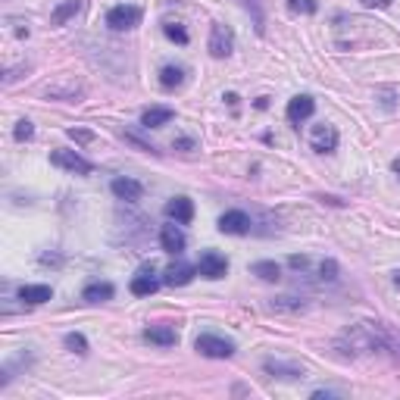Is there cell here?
<instances>
[{
    "label": "cell",
    "instance_id": "cell-1",
    "mask_svg": "<svg viewBox=\"0 0 400 400\" xmlns=\"http://www.w3.org/2000/svg\"><path fill=\"white\" fill-rule=\"evenodd\" d=\"M338 350L341 357H359V353H378V350H394V341L385 331L382 322H357L338 338Z\"/></svg>",
    "mask_w": 400,
    "mask_h": 400
},
{
    "label": "cell",
    "instance_id": "cell-2",
    "mask_svg": "<svg viewBox=\"0 0 400 400\" xmlns=\"http://www.w3.org/2000/svg\"><path fill=\"white\" fill-rule=\"evenodd\" d=\"M231 50H235V31H231L229 25H222V22H213V29H210V57L225 59V57H231Z\"/></svg>",
    "mask_w": 400,
    "mask_h": 400
},
{
    "label": "cell",
    "instance_id": "cell-3",
    "mask_svg": "<svg viewBox=\"0 0 400 400\" xmlns=\"http://www.w3.org/2000/svg\"><path fill=\"white\" fill-rule=\"evenodd\" d=\"M194 350L200 357H210V359H229L231 353H235V344L219 335H200L194 341Z\"/></svg>",
    "mask_w": 400,
    "mask_h": 400
},
{
    "label": "cell",
    "instance_id": "cell-4",
    "mask_svg": "<svg viewBox=\"0 0 400 400\" xmlns=\"http://www.w3.org/2000/svg\"><path fill=\"white\" fill-rule=\"evenodd\" d=\"M50 163L59 166V169H66V172H76V176H91V172H94V166L76 150H53Z\"/></svg>",
    "mask_w": 400,
    "mask_h": 400
},
{
    "label": "cell",
    "instance_id": "cell-5",
    "mask_svg": "<svg viewBox=\"0 0 400 400\" xmlns=\"http://www.w3.org/2000/svg\"><path fill=\"white\" fill-rule=\"evenodd\" d=\"M141 22V10L138 6H113L110 13H106V25H110L113 31H129L135 29V25Z\"/></svg>",
    "mask_w": 400,
    "mask_h": 400
},
{
    "label": "cell",
    "instance_id": "cell-6",
    "mask_svg": "<svg viewBox=\"0 0 400 400\" xmlns=\"http://www.w3.org/2000/svg\"><path fill=\"white\" fill-rule=\"evenodd\" d=\"M197 272L203 278H210V282H216V278H222L225 272H229V259H225L222 253H216V250H203V253H200Z\"/></svg>",
    "mask_w": 400,
    "mask_h": 400
},
{
    "label": "cell",
    "instance_id": "cell-7",
    "mask_svg": "<svg viewBox=\"0 0 400 400\" xmlns=\"http://www.w3.org/2000/svg\"><path fill=\"white\" fill-rule=\"evenodd\" d=\"M44 94L53 97V100H76V97H82V94H85V88L76 82V78L63 76V78H57V82L44 85Z\"/></svg>",
    "mask_w": 400,
    "mask_h": 400
},
{
    "label": "cell",
    "instance_id": "cell-8",
    "mask_svg": "<svg viewBox=\"0 0 400 400\" xmlns=\"http://www.w3.org/2000/svg\"><path fill=\"white\" fill-rule=\"evenodd\" d=\"M219 231L222 235H248L250 231V216L244 210H229L219 216Z\"/></svg>",
    "mask_w": 400,
    "mask_h": 400
},
{
    "label": "cell",
    "instance_id": "cell-9",
    "mask_svg": "<svg viewBox=\"0 0 400 400\" xmlns=\"http://www.w3.org/2000/svg\"><path fill=\"white\" fill-rule=\"evenodd\" d=\"M313 113H316V100L310 94H297L288 100V122L294 125V129H300V122H306Z\"/></svg>",
    "mask_w": 400,
    "mask_h": 400
},
{
    "label": "cell",
    "instance_id": "cell-10",
    "mask_svg": "<svg viewBox=\"0 0 400 400\" xmlns=\"http://www.w3.org/2000/svg\"><path fill=\"white\" fill-rule=\"evenodd\" d=\"M310 148L316 153H335L338 150V131L331 125H316L313 129V138H310Z\"/></svg>",
    "mask_w": 400,
    "mask_h": 400
},
{
    "label": "cell",
    "instance_id": "cell-11",
    "mask_svg": "<svg viewBox=\"0 0 400 400\" xmlns=\"http://www.w3.org/2000/svg\"><path fill=\"white\" fill-rule=\"evenodd\" d=\"M110 191L119 200H125V203H135V200H141V194H144V185L135 182V178H129V176H119V178H113Z\"/></svg>",
    "mask_w": 400,
    "mask_h": 400
},
{
    "label": "cell",
    "instance_id": "cell-12",
    "mask_svg": "<svg viewBox=\"0 0 400 400\" xmlns=\"http://www.w3.org/2000/svg\"><path fill=\"white\" fill-rule=\"evenodd\" d=\"M159 248L166 253H172V257H178V253L185 250V235H182V229H178V222H169L159 229Z\"/></svg>",
    "mask_w": 400,
    "mask_h": 400
},
{
    "label": "cell",
    "instance_id": "cell-13",
    "mask_svg": "<svg viewBox=\"0 0 400 400\" xmlns=\"http://www.w3.org/2000/svg\"><path fill=\"white\" fill-rule=\"evenodd\" d=\"M166 216L178 225H188L191 219H194V203H191L188 197H172L169 203H166Z\"/></svg>",
    "mask_w": 400,
    "mask_h": 400
},
{
    "label": "cell",
    "instance_id": "cell-14",
    "mask_svg": "<svg viewBox=\"0 0 400 400\" xmlns=\"http://www.w3.org/2000/svg\"><path fill=\"white\" fill-rule=\"evenodd\" d=\"M144 341L157 344V348H172L178 341V335L172 325H150V329H144Z\"/></svg>",
    "mask_w": 400,
    "mask_h": 400
},
{
    "label": "cell",
    "instance_id": "cell-15",
    "mask_svg": "<svg viewBox=\"0 0 400 400\" xmlns=\"http://www.w3.org/2000/svg\"><path fill=\"white\" fill-rule=\"evenodd\" d=\"M85 3H88V0H63V3L50 13V25H66L69 19H76L78 13L85 10Z\"/></svg>",
    "mask_w": 400,
    "mask_h": 400
},
{
    "label": "cell",
    "instance_id": "cell-16",
    "mask_svg": "<svg viewBox=\"0 0 400 400\" xmlns=\"http://www.w3.org/2000/svg\"><path fill=\"white\" fill-rule=\"evenodd\" d=\"M157 288H159V278L153 276V269H141L131 278V294L135 297H150Z\"/></svg>",
    "mask_w": 400,
    "mask_h": 400
},
{
    "label": "cell",
    "instance_id": "cell-17",
    "mask_svg": "<svg viewBox=\"0 0 400 400\" xmlns=\"http://www.w3.org/2000/svg\"><path fill=\"white\" fill-rule=\"evenodd\" d=\"M194 266L191 263H182V259H178V263H172L169 269H166V276H163V282L166 285H172V288H176V285H188L191 278H194Z\"/></svg>",
    "mask_w": 400,
    "mask_h": 400
},
{
    "label": "cell",
    "instance_id": "cell-18",
    "mask_svg": "<svg viewBox=\"0 0 400 400\" xmlns=\"http://www.w3.org/2000/svg\"><path fill=\"white\" fill-rule=\"evenodd\" d=\"M172 116H176V113H172L169 106H150V110L141 113V125L144 129H163L166 122H172Z\"/></svg>",
    "mask_w": 400,
    "mask_h": 400
},
{
    "label": "cell",
    "instance_id": "cell-19",
    "mask_svg": "<svg viewBox=\"0 0 400 400\" xmlns=\"http://www.w3.org/2000/svg\"><path fill=\"white\" fill-rule=\"evenodd\" d=\"M113 294H116V288H113L110 282H91V285H85L82 300H88V303H103V300H113Z\"/></svg>",
    "mask_w": 400,
    "mask_h": 400
},
{
    "label": "cell",
    "instance_id": "cell-20",
    "mask_svg": "<svg viewBox=\"0 0 400 400\" xmlns=\"http://www.w3.org/2000/svg\"><path fill=\"white\" fill-rule=\"evenodd\" d=\"M263 369L269 372L272 378H285V382H297V378H303V369H297V366H285V363H278V359H266Z\"/></svg>",
    "mask_w": 400,
    "mask_h": 400
},
{
    "label": "cell",
    "instance_id": "cell-21",
    "mask_svg": "<svg viewBox=\"0 0 400 400\" xmlns=\"http://www.w3.org/2000/svg\"><path fill=\"white\" fill-rule=\"evenodd\" d=\"M185 78H188V69H185V66H163V69H159V85H163L166 91L182 88Z\"/></svg>",
    "mask_w": 400,
    "mask_h": 400
},
{
    "label": "cell",
    "instance_id": "cell-22",
    "mask_svg": "<svg viewBox=\"0 0 400 400\" xmlns=\"http://www.w3.org/2000/svg\"><path fill=\"white\" fill-rule=\"evenodd\" d=\"M50 297H53L50 285H22L19 288V300L22 303H48Z\"/></svg>",
    "mask_w": 400,
    "mask_h": 400
},
{
    "label": "cell",
    "instance_id": "cell-23",
    "mask_svg": "<svg viewBox=\"0 0 400 400\" xmlns=\"http://www.w3.org/2000/svg\"><path fill=\"white\" fill-rule=\"evenodd\" d=\"M250 272L257 278H263V282H278V278H282V269H278V263H272V259H259V263H253Z\"/></svg>",
    "mask_w": 400,
    "mask_h": 400
},
{
    "label": "cell",
    "instance_id": "cell-24",
    "mask_svg": "<svg viewBox=\"0 0 400 400\" xmlns=\"http://www.w3.org/2000/svg\"><path fill=\"white\" fill-rule=\"evenodd\" d=\"M269 310L272 313H303L306 303L300 297H272L269 300Z\"/></svg>",
    "mask_w": 400,
    "mask_h": 400
},
{
    "label": "cell",
    "instance_id": "cell-25",
    "mask_svg": "<svg viewBox=\"0 0 400 400\" xmlns=\"http://www.w3.org/2000/svg\"><path fill=\"white\" fill-rule=\"evenodd\" d=\"M163 35L169 38V41H176V44H188V29H185L182 22H166Z\"/></svg>",
    "mask_w": 400,
    "mask_h": 400
},
{
    "label": "cell",
    "instance_id": "cell-26",
    "mask_svg": "<svg viewBox=\"0 0 400 400\" xmlns=\"http://www.w3.org/2000/svg\"><path fill=\"white\" fill-rule=\"evenodd\" d=\"M66 348L72 353H88V341H85V335H78V331H72V335H66Z\"/></svg>",
    "mask_w": 400,
    "mask_h": 400
},
{
    "label": "cell",
    "instance_id": "cell-27",
    "mask_svg": "<svg viewBox=\"0 0 400 400\" xmlns=\"http://www.w3.org/2000/svg\"><path fill=\"white\" fill-rule=\"evenodd\" d=\"M31 135H35V125H31L29 119H22V122H16V129H13V138H16L19 144H22V141H31Z\"/></svg>",
    "mask_w": 400,
    "mask_h": 400
},
{
    "label": "cell",
    "instance_id": "cell-28",
    "mask_svg": "<svg viewBox=\"0 0 400 400\" xmlns=\"http://www.w3.org/2000/svg\"><path fill=\"white\" fill-rule=\"evenodd\" d=\"M291 10L294 13H306V16H313V13L319 10V0H291Z\"/></svg>",
    "mask_w": 400,
    "mask_h": 400
},
{
    "label": "cell",
    "instance_id": "cell-29",
    "mask_svg": "<svg viewBox=\"0 0 400 400\" xmlns=\"http://www.w3.org/2000/svg\"><path fill=\"white\" fill-rule=\"evenodd\" d=\"M319 276H322V282H335L338 278V263L335 259H325V263L319 266Z\"/></svg>",
    "mask_w": 400,
    "mask_h": 400
},
{
    "label": "cell",
    "instance_id": "cell-30",
    "mask_svg": "<svg viewBox=\"0 0 400 400\" xmlns=\"http://www.w3.org/2000/svg\"><path fill=\"white\" fill-rule=\"evenodd\" d=\"M69 138H72V141H78V144L94 141V135H91V131H85V129H69Z\"/></svg>",
    "mask_w": 400,
    "mask_h": 400
},
{
    "label": "cell",
    "instance_id": "cell-31",
    "mask_svg": "<svg viewBox=\"0 0 400 400\" xmlns=\"http://www.w3.org/2000/svg\"><path fill=\"white\" fill-rule=\"evenodd\" d=\"M359 3H363L366 10H385V6H391V0H359Z\"/></svg>",
    "mask_w": 400,
    "mask_h": 400
},
{
    "label": "cell",
    "instance_id": "cell-32",
    "mask_svg": "<svg viewBox=\"0 0 400 400\" xmlns=\"http://www.w3.org/2000/svg\"><path fill=\"white\" fill-rule=\"evenodd\" d=\"M288 266H291V269H297V272H300V269H306V266H310V259H306V257H291V259H288Z\"/></svg>",
    "mask_w": 400,
    "mask_h": 400
},
{
    "label": "cell",
    "instance_id": "cell-33",
    "mask_svg": "<svg viewBox=\"0 0 400 400\" xmlns=\"http://www.w3.org/2000/svg\"><path fill=\"white\" fill-rule=\"evenodd\" d=\"M172 148H185V150H191V148H194V141H191V138H182V141H172Z\"/></svg>",
    "mask_w": 400,
    "mask_h": 400
},
{
    "label": "cell",
    "instance_id": "cell-34",
    "mask_svg": "<svg viewBox=\"0 0 400 400\" xmlns=\"http://www.w3.org/2000/svg\"><path fill=\"white\" fill-rule=\"evenodd\" d=\"M335 394H341V391H316V394H313V397H316V400H322V397H335Z\"/></svg>",
    "mask_w": 400,
    "mask_h": 400
},
{
    "label": "cell",
    "instance_id": "cell-35",
    "mask_svg": "<svg viewBox=\"0 0 400 400\" xmlns=\"http://www.w3.org/2000/svg\"><path fill=\"white\" fill-rule=\"evenodd\" d=\"M391 282H394V285H397V288H400V272H394V278H391Z\"/></svg>",
    "mask_w": 400,
    "mask_h": 400
}]
</instances>
